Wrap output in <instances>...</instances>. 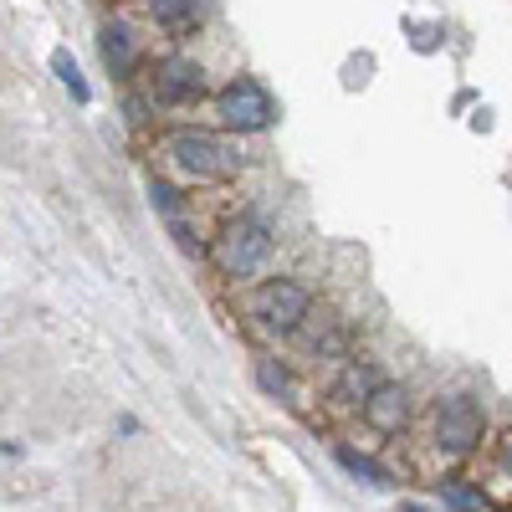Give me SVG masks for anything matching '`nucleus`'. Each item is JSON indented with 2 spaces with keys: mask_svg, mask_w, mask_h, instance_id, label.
<instances>
[{
  "mask_svg": "<svg viewBox=\"0 0 512 512\" xmlns=\"http://www.w3.org/2000/svg\"><path fill=\"white\" fill-rule=\"evenodd\" d=\"M267 256H272V226L262 216H236L210 241V262L226 277H256L267 267Z\"/></svg>",
  "mask_w": 512,
  "mask_h": 512,
  "instance_id": "1",
  "label": "nucleus"
},
{
  "mask_svg": "<svg viewBox=\"0 0 512 512\" xmlns=\"http://www.w3.org/2000/svg\"><path fill=\"white\" fill-rule=\"evenodd\" d=\"M251 318L272 328V333H297L313 318V292L292 277H267L262 287L251 292Z\"/></svg>",
  "mask_w": 512,
  "mask_h": 512,
  "instance_id": "2",
  "label": "nucleus"
},
{
  "mask_svg": "<svg viewBox=\"0 0 512 512\" xmlns=\"http://www.w3.org/2000/svg\"><path fill=\"white\" fill-rule=\"evenodd\" d=\"M487 436V415L472 395H446L436 400L431 410V441L446 451V456H466V451H477Z\"/></svg>",
  "mask_w": 512,
  "mask_h": 512,
  "instance_id": "3",
  "label": "nucleus"
},
{
  "mask_svg": "<svg viewBox=\"0 0 512 512\" xmlns=\"http://www.w3.org/2000/svg\"><path fill=\"white\" fill-rule=\"evenodd\" d=\"M169 159H175L190 180H226L236 175V154L216 139V134H200V128H180V134H169Z\"/></svg>",
  "mask_w": 512,
  "mask_h": 512,
  "instance_id": "4",
  "label": "nucleus"
},
{
  "mask_svg": "<svg viewBox=\"0 0 512 512\" xmlns=\"http://www.w3.org/2000/svg\"><path fill=\"white\" fill-rule=\"evenodd\" d=\"M216 113H221L226 128H236V134H256V128H267V123L277 118L272 93H267L256 77H236L231 88L216 98Z\"/></svg>",
  "mask_w": 512,
  "mask_h": 512,
  "instance_id": "5",
  "label": "nucleus"
},
{
  "mask_svg": "<svg viewBox=\"0 0 512 512\" xmlns=\"http://www.w3.org/2000/svg\"><path fill=\"white\" fill-rule=\"evenodd\" d=\"M364 425L369 431H379V436H400L405 431V420H410V395H405V384H390L384 379L379 390L364 400Z\"/></svg>",
  "mask_w": 512,
  "mask_h": 512,
  "instance_id": "6",
  "label": "nucleus"
},
{
  "mask_svg": "<svg viewBox=\"0 0 512 512\" xmlns=\"http://www.w3.org/2000/svg\"><path fill=\"white\" fill-rule=\"evenodd\" d=\"M200 88H205V72H200V62H190V57H169V62L154 72V93H159L164 103H190V98H200Z\"/></svg>",
  "mask_w": 512,
  "mask_h": 512,
  "instance_id": "7",
  "label": "nucleus"
},
{
  "mask_svg": "<svg viewBox=\"0 0 512 512\" xmlns=\"http://www.w3.org/2000/svg\"><path fill=\"white\" fill-rule=\"evenodd\" d=\"M379 384H384V374H379V364H359V359H349L344 364V374H338L333 379V400L338 405H349V410H364V400L379 390Z\"/></svg>",
  "mask_w": 512,
  "mask_h": 512,
  "instance_id": "8",
  "label": "nucleus"
},
{
  "mask_svg": "<svg viewBox=\"0 0 512 512\" xmlns=\"http://www.w3.org/2000/svg\"><path fill=\"white\" fill-rule=\"evenodd\" d=\"M149 16H154L164 31L185 36V31L195 26V0H149Z\"/></svg>",
  "mask_w": 512,
  "mask_h": 512,
  "instance_id": "9",
  "label": "nucleus"
},
{
  "mask_svg": "<svg viewBox=\"0 0 512 512\" xmlns=\"http://www.w3.org/2000/svg\"><path fill=\"white\" fill-rule=\"evenodd\" d=\"M98 47H103V57L113 62V72H128V67H134V41H128V31H123L118 21H108V26L98 31Z\"/></svg>",
  "mask_w": 512,
  "mask_h": 512,
  "instance_id": "10",
  "label": "nucleus"
},
{
  "mask_svg": "<svg viewBox=\"0 0 512 512\" xmlns=\"http://www.w3.org/2000/svg\"><path fill=\"white\" fill-rule=\"evenodd\" d=\"M441 502H446L451 512H482V507H487L482 487L466 482V477H446V482H441Z\"/></svg>",
  "mask_w": 512,
  "mask_h": 512,
  "instance_id": "11",
  "label": "nucleus"
},
{
  "mask_svg": "<svg viewBox=\"0 0 512 512\" xmlns=\"http://www.w3.org/2000/svg\"><path fill=\"white\" fill-rule=\"evenodd\" d=\"M338 466H344L349 477H359V482H369V487H390V472H384L379 461H369V456H359V451H349V446H338Z\"/></svg>",
  "mask_w": 512,
  "mask_h": 512,
  "instance_id": "12",
  "label": "nucleus"
},
{
  "mask_svg": "<svg viewBox=\"0 0 512 512\" xmlns=\"http://www.w3.org/2000/svg\"><path fill=\"white\" fill-rule=\"evenodd\" d=\"M256 384H262L267 395H292V374L277 359H256Z\"/></svg>",
  "mask_w": 512,
  "mask_h": 512,
  "instance_id": "13",
  "label": "nucleus"
},
{
  "mask_svg": "<svg viewBox=\"0 0 512 512\" xmlns=\"http://www.w3.org/2000/svg\"><path fill=\"white\" fill-rule=\"evenodd\" d=\"M52 67H57V77H62V88H67L77 103H88V82H82V72H77L72 52H52Z\"/></svg>",
  "mask_w": 512,
  "mask_h": 512,
  "instance_id": "14",
  "label": "nucleus"
},
{
  "mask_svg": "<svg viewBox=\"0 0 512 512\" xmlns=\"http://www.w3.org/2000/svg\"><path fill=\"white\" fill-rule=\"evenodd\" d=\"M497 461H502V472L512 477V431H507V441H502V456H497Z\"/></svg>",
  "mask_w": 512,
  "mask_h": 512,
  "instance_id": "15",
  "label": "nucleus"
},
{
  "mask_svg": "<svg viewBox=\"0 0 512 512\" xmlns=\"http://www.w3.org/2000/svg\"><path fill=\"white\" fill-rule=\"evenodd\" d=\"M400 512H436V507H425V502H400Z\"/></svg>",
  "mask_w": 512,
  "mask_h": 512,
  "instance_id": "16",
  "label": "nucleus"
}]
</instances>
